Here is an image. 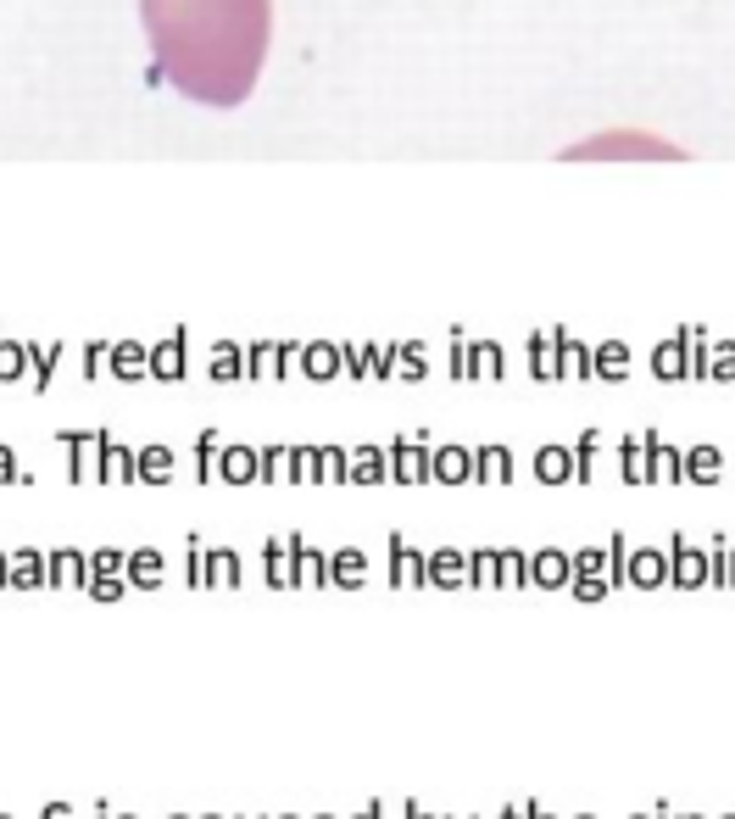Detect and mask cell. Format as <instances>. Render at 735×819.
Here are the masks:
<instances>
[{"mask_svg":"<svg viewBox=\"0 0 735 819\" xmlns=\"http://www.w3.org/2000/svg\"><path fill=\"white\" fill-rule=\"evenodd\" d=\"M40 819H78V808H73V802H45Z\"/></svg>","mask_w":735,"mask_h":819,"instance_id":"603a6c76","label":"cell"},{"mask_svg":"<svg viewBox=\"0 0 735 819\" xmlns=\"http://www.w3.org/2000/svg\"><path fill=\"white\" fill-rule=\"evenodd\" d=\"M273 819H296V813H273Z\"/></svg>","mask_w":735,"mask_h":819,"instance_id":"d590c367","label":"cell"},{"mask_svg":"<svg viewBox=\"0 0 735 819\" xmlns=\"http://www.w3.org/2000/svg\"><path fill=\"white\" fill-rule=\"evenodd\" d=\"M156 78L184 101L234 112L256 96L273 45V0H140Z\"/></svg>","mask_w":735,"mask_h":819,"instance_id":"6da1fadb","label":"cell"},{"mask_svg":"<svg viewBox=\"0 0 735 819\" xmlns=\"http://www.w3.org/2000/svg\"><path fill=\"white\" fill-rule=\"evenodd\" d=\"M402 819H446V813H429L418 797H407V802H402Z\"/></svg>","mask_w":735,"mask_h":819,"instance_id":"cb8c5ba5","label":"cell"},{"mask_svg":"<svg viewBox=\"0 0 735 819\" xmlns=\"http://www.w3.org/2000/svg\"><path fill=\"white\" fill-rule=\"evenodd\" d=\"M569 162H607V156H680L669 140H652V134H596L574 151H563Z\"/></svg>","mask_w":735,"mask_h":819,"instance_id":"7a4b0ae2","label":"cell"},{"mask_svg":"<svg viewBox=\"0 0 735 819\" xmlns=\"http://www.w3.org/2000/svg\"><path fill=\"white\" fill-rule=\"evenodd\" d=\"M718 819H735V813H718Z\"/></svg>","mask_w":735,"mask_h":819,"instance_id":"ab89813d","label":"cell"},{"mask_svg":"<svg viewBox=\"0 0 735 819\" xmlns=\"http://www.w3.org/2000/svg\"><path fill=\"white\" fill-rule=\"evenodd\" d=\"M262 580L273 591H296V575H290V546L285 540H267L262 546Z\"/></svg>","mask_w":735,"mask_h":819,"instance_id":"5bb4252c","label":"cell"},{"mask_svg":"<svg viewBox=\"0 0 735 819\" xmlns=\"http://www.w3.org/2000/svg\"><path fill=\"white\" fill-rule=\"evenodd\" d=\"M652 813H658V819H674V808H669V802H658V808H652Z\"/></svg>","mask_w":735,"mask_h":819,"instance_id":"4dcf8cb0","label":"cell"},{"mask_svg":"<svg viewBox=\"0 0 735 819\" xmlns=\"http://www.w3.org/2000/svg\"><path fill=\"white\" fill-rule=\"evenodd\" d=\"M351 819H385V802H380V797H374V802H362Z\"/></svg>","mask_w":735,"mask_h":819,"instance_id":"484cf974","label":"cell"},{"mask_svg":"<svg viewBox=\"0 0 735 819\" xmlns=\"http://www.w3.org/2000/svg\"><path fill=\"white\" fill-rule=\"evenodd\" d=\"M129 586H134V591H162V586H167V558L151 553V546L129 553Z\"/></svg>","mask_w":735,"mask_h":819,"instance_id":"8fae6325","label":"cell"},{"mask_svg":"<svg viewBox=\"0 0 735 819\" xmlns=\"http://www.w3.org/2000/svg\"><path fill=\"white\" fill-rule=\"evenodd\" d=\"M0 586H12V558L0 553Z\"/></svg>","mask_w":735,"mask_h":819,"instance_id":"f1b7e54d","label":"cell"},{"mask_svg":"<svg viewBox=\"0 0 735 819\" xmlns=\"http://www.w3.org/2000/svg\"><path fill=\"white\" fill-rule=\"evenodd\" d=\"M674 819H702V813H674Z\"/></svg>","mask_w":735,"mask_h":819,"instance_id":"836d02e7","label":"cell"},{"mask_svg":"<svg viewBox=\"0 0 735 819\" xmlns=\"http://www.w3.org/2000/svg\"><path fill=\"white\" fill-rule=\"evenodd\" d=\"M234 819H245V813H234ZM256 819H267V813H256Z\"/></svg>","mask_w":735,"mask_h":819,"instance_id":"74e56055","label":"cell"},{"mask_svg":"<svg viewBox=\"0 0 735 819\" xmlns=\"http://www.w3.org/2000/svg\"><path fill=\"white\" fill-rule=\"evenodd\" d=\"M629 819H658V813H629Z\"/></svg>","mask_w":735,"mask_h":819,"instance_id":"1f68e13d","label":"cell"},{"mask_svg":"<svg viewBox=\"0 0 735 819\" xmlns=\"http://www.w3.org/2000/svg\"><path fill=\"white\" fill-rule=\"evenodd\" d=\"M669 586L674 591H702L707 586V553H696L685 535H674V546H669Z\"/></svg>","mask_w":735,"mask_h":819,"instance_id":"3957f363","label":"cell"},{"mask_svg":"<svg viewBox=\"0 0 735 819\" xmlns=\"http://www.w3.org/2000/svg\"><path fill=\"white\" fill-rule=\"evenodd\" d=\"M391 591H429V558H418L402 535H391Z\"/></svg>","mask_w":735,"mask_h":819,"instance_id":"277c9868","label":"cell"},{"mask_svg":"<svg viewBox=\"0 0 735 819\" xmlns=\"http://www.w3.org/2000/svg\"><path fill=\"white\" fill-rule=\"evenodd\" d=\"M167 819H196V813H167Z\"/></svg>","mask_w":735,"mask_h":819,"instance_id":"d6a6232c","label":"cell"},{"mask_svg":"<svg viewBox=\"0 0 735 819\" xmlns=\"http://www.w3.org/2000/svg\"><path fill=\"white\" fill-rule=\"evenodd\" d=\"M290 575H296V591H323L329 586V553L307 540H290Z\"/></svg>","mask_w":735,"mask_h":819,"instance_id":"52a82bcc","label":"cell"},{"mask_svg":"<svg viewBox=\"0 0 735 819\" xmlns=\"http://www.w3.org/2000/svg\"><path fill=\"white\" fill-rule=\"evenodd\" d=\"M496 558H502V553H491V546L469 553V586H474V591H491V586H496Z\"/></svg>","mask_w":735,"mask_h":819,"instance_id":"e0dca14e","label":"cell"},{"mask_svg":"<svg viewBox=\"0 0 735 819\" xmlns=\"http://www.w3.org/2000/svg\"><path fill=\"white\" fill-rule=\"evenodd\" d=\"M524 808H529V819H558V813H546V808H540V802H535V797H529V802H524Z\"/></svg>","mask_w":735,"mask_h":819,"instance_id":"f546056e","label":"cell"},{"mask_svg":"<svg viewBox=\"0 0 735 819\" xmlns=\"http://www.w3.org/2000/svg\"><path fill=\"white\" fill-rule=\"evenodd\" d=\"M123 591H134L123 575H112V580H107V575H96V580L84 586V597H96V602H123Z\"/></svg>","mask_w":735,"mask_h":819,"instance_id":"ffe728a7","label":"cell"},{"mask_svg":"<svg viewBox=\"0 0 735 819\" xmlns=\"http://www.w3.org/2000/svg\"><path fill=\"white\" fill-rule=\"evenodd\" d=\"M245 469H251V458H240V451H234V458H229V480H251Z\"/></svg>","mask_w":735,"mask_h":819,"instance_id":"4316f807","label":"cell"},{"mask_svg":"<svg viewBox=\"0 0 735 819\" xmlns=\"http://www.w3.org/2000/svg\"><path fill=\"white\" fill-rule=\"evenodd\" d=\"M574 819H596V813H574Z\"/></svg>","mask_w":735,"mask_h":819,"instance_id":"8d00e7d4","label":"cell"},{"mask_svg":"<svg viewBox=\"0 0 735 819\" xmlns=\"http://www.w3.org/2000/svg\"><path fill=\"white\" fill-rule=\"evenodd\" d=\"M362 580H368V558L356 553V546H345V553H329V586L362 591Z\"/></svg>","mask_w":735,"mask_h":819,"instance_id":"4fadbf2b","label":"cell"},{"mask_svg":"<svg viewBox=\"0 0 735 819\" xmlns=\"http://www.w3.org/2000/svg\"><path fill=\"white\" fill-rule=\"evenodd\" d=\"M312 819H334V813H312Z\"/></svg>","mask_w":735,"mask_h":819,"instance_id":"f35d334b","label":"cell"},{"mask_svg":"<svg viewBox=\"0 0 735 819\" xmlns=\"http://www.w3.org/2000/svg\"><path fill=\"white\" fill-rule=\"evenodd\" d=\"M45 586H51V558L34 553V546L12 553V591H45Z\"/></svg>","mask_w":735,"mask_h":819,"instance_id":"9c48e42d","label":"cell"},{"mask_svg":"<svg viewBox=\"0 0 735 819\" xmlns=\"http://www.w3.org/2000/svg\"><path fill=\"white\" fill-rule=\"evenodd\" d=\"M240 580H245L240 553H234V546H212V553H207V591H234Z\"/></svg>","mask_w":735,"mask_h":819,"instance_id":"7c38bea8","label":"cell"},{"mask_svg":"<svg viewBox=\"0 0 735 819\" xmlns=\"http://www.w3.org/2000/svg\"><path fill=\"white\" fill-rule=\"evenodd\" d=\"M96 575H107V580L123 575L129 580V558L118 553V546H101V553H89V580H96Z\"/></svg>","mask_w":735,"mask_h":819,"instance_id":"d6986e66","label":"cell"},{"mask_svg":"<svg viewBox=\"0 0 735 819\" xmlns=\"http://www.w3.org/2000/svg\"><path fill=\"white\" fill-rule=\"evenodd\" d=\"M51 586H56V591H84V586H89V558L73 553V546L51 553Z\"/></svg>","mask_w":735,"mask_h":819,"instance_id":"30bf717a","label":"cell"},{"mask_svg":"<svg viewBox=\"0 0 735 819\" xmlns=\"http://www.w3.org/2000/svg\"><path fill=\"white\" fill-rule=\"evenodd\" d=\"M569 597H574V602H607V597H613V580H607V575H574V580H569Z\"/></svg>","mask_w":735,"mask_h":819,"instance_id":"ac0fdd59","label":"cell"},{"mask_svg":"<svg viewBox=\"0 0 735 819\" xmlns=\"http://www.w3.org/2000/svg\"><path fill=\"white\" fill-rule=\"evenodd\" d=\"M540 480H563V458H558V451H546V458H540Z\"/></svg>","mask_w":735,"mask_h":819,"instance_id":"7402d4cb","label":"cell"},{"mask_svg":"<svg viewBox=\"0 0 735 819\" xmlns=\"http://www.w3.org/2000/svg\"><path fill=\"white\" fill-rule=\"evenodd\" d=\"M502 819H529V808H524V802H507V808H502Z\"/></svg>","mask_w":735,"mask_h":819,"instance_id":"83f0119b","label":"cell"},{"mask_svg":"<svg viewBox=\"0 0 735 819\" xmlns=\"http://www.w3.org/2000/svg\"><path fill=\"white\" fill-rule=\"evenodd\" d=\"M707 586L735 591V553H729L724 540H713V553H707Z\"/></svg>","mask_w":735,"mask_h":819,"instance_id":"2e32d148","label":"cell"},{"mask_svg":"<svg viewBox=\"0 0 735 819\" xmlns=\"http://www.w3.org/2000/svg\"><path fill=\"white\" fill-rule=\"evenodd\" d=\"M196 819H223V813H196Z\"/></svg>","mask_w":735,"mask_h":819,"instance_id":"e575fe53","label":"cell"},{"mask_svg":"<svg viewBox=\"0 0 735 819\" xmlns=\"http://www.w3.org/2000/svg\"><path fill=\"white\" fill-rule=\"evenodd\" d=\"M463 586H469V553L435 546L429 553V591H463Z\"/></svg>","mask_w":735,"mask_h":819,"instance_id":"8992f818","label":"cell"},{"mask_svg":"<svg viewBox=\"0 0 735 819\" xmlns=\"http://www.w3.org/2000/svg\"><path fill=\"white\" fill-rule=\"evenodd\" d=\"M569 580H574V558L558 553V546H546V553L529 558V586L535 591H569Z\"/></svg>","mask_w":735,"mask_h":819,"instance_id":"5b68a950","label":"cell"},{"mask_svg":"<svg viewBox=\"0 0 735 819\" xmlns=\"http://www.w3.org/2000/svg\"><path fill=\"white\" fill-rule=\"evenodd\" d=\"M440 480H463V458H440Z\"/></svg>","mask_w":735,"mask_h":819,"instance_id":"d4e9b609","label":"cell"},{"mask_svg":"<svg viewBox=\"0 0 735 819\" xmlns=\"http://www.w3.org/2000/svg\"><path fill=\"white\" fill-rule=\"evenodd\" d=\"M607 546H585V553H574V575H607Z\"/></svg>","mask_w":735,"mask_h":819,"instance_id":"44dd1931","label":"cell"},{"mask_svg":"<svg viewBox=\"0 0 735 819\" xmlns=\"http://www.w3.org/2000/svg\"><path fill=\"white\" fill-rule=\"evenodd\" d=\"M629 586H635V591L669 586V553H658V546H640V553H629Z\"/></svg>","mask_w":735,"mask_h":819,"instance_id":"ba28073f","label":"cell"},{"mask_svg":"<svg viewBox=\"0 0 735 819\" xmlns=\"http://www.w3.org/2000/svg\"><path fill=\"white\" fill-rule=\"evenodd\" d=\"M0 819H12V813H0Z\"/></svg>","mask_w":735,"mask_h":819,"instance_id":"60d3db41","label":"cell"},{"mask_svg":"<svg viewBox=\"0 0 735 819\" xmlns=\"http://www.w3.org/2000/svg\"><path fill=\"white\" fill-rule=\"evenodd\" d=\"M496 586H507V591H524L529 586V558L518 553V546H507V553L496 558Z\"/></svg>","mask_w":735,"mask_h":819,"instance_id":"9a60e30c","label":"cell"}]
</instances>
